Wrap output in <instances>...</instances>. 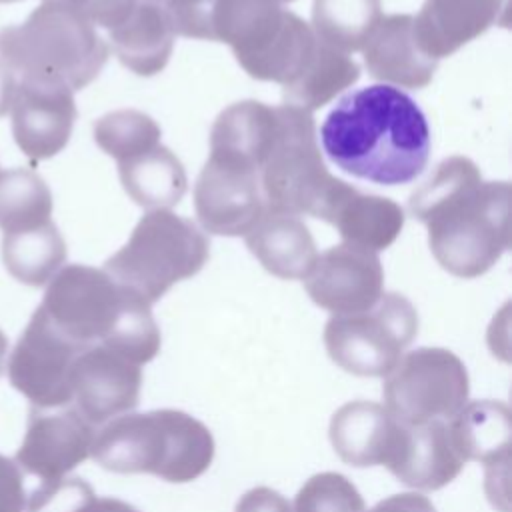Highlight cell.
<instances>
[{
    "instance_id": "1",
    "label": "cell",
    "mask_w": 512,
    "mask_h": 512,
    "mask_svg": "<svg viewBox=\"0 0 512 512\" xmlns=\"http://www.w3.org/2000/svg\"><path fill=\"white\" fill-rule=\"evenodd\" d=\"M410 212L428 228L438 264L458 278L488 272L510 246V184L482 180L470 158L442 160L410 196Z\"/></svg>"
},
{
    "instance_id": "2",
    "label": "cell",
    "mask_w": 512,
    "mask_h": 512,
    "mask_svg": "<svg viewBox=\"0 0 512 512\" xmlns=\"http://www.w3.org/2000/svg\"><path fill=\"white\" fill-rule=\"evenodd\" d=\"M322 148L346 174L382 186L416 180L430 156V128L400 88L374 84L346 94L320 128Z\"/></svg>"
},
{
    "instance_id": "3",
    "label": "cell",
    "mask_w": 512,
    "mask_h": 512,
    "mask_svg": "<svg viewBox=\"0 0 512 512\" xmlns=\"http://www.w3.org/2000/svg\"><path fill=\"white\" fill-rule=\"evenodd\" d=\"M38 308L82 348L102 344L138 366L160 352V330L150 304L104 270L64 266L50 280Z\"/></svg>"
},
{
    "instance_id": "4",
    "label": "cell",
    "mask_w": 512,
    "mask_h": 512,
    "mask_svg": "<svg viewBox=\"0 0 512 512\" xmlns=\"http://www.w3.org/2000/svg\"><path fill=\"white\" fill-rule=\"evenodd\" d=\"M90 456L110 472L154 474L182 484L208 470L214 438L194 416L162 408L108 420L96 430Z\"/></svg>"
},
{
    "instance_id": "5",
    "label": "cell",
    "mask_w": 512,
    "mask_h": 512,
    "mask_svg": "<svg viewBox=\"0 0 512 512\" xmlns=\"http://www.w3.org/2000/svg\"><path fill=\"white\" fill-rule=\"evenodd\" d=\"M108 60L96 28L54 2H42L22 24L0 30V62L22 78L82 90Z\"/></svg>"
},
{
    "instance_id": "6",
    "label": "cell",
    "mask_w": 512,
    "mask_h": 512,
    "mask_svg": "<svg viewBox=\"0 0 512 512\" xmlns=\"http://www.w3.org/2000/svg\"><path fill=\"white\" fill-rule=\"evenodd\" d=\"M276 114V136L260 168L264 204L268 210L308 214L330 224L352 186L326 170L312 112L282 104Z\"/></svg>"
},
{
    "instance_id": "7",
    "label": "cell",
    "mask_w": 512,
    "mask_h": 512,
    "mask_svg": "<svg viewBox=\"0 0 512 512\" xmlns=\"http://www.w3.org/2000/svg\"><path fill=\"white\" fill-rule=\"evenodd\" d=\"M212 40L228 44L252 78L282 86L304 70L318 42L312 28L276 0H218Z\"/></svg>"
},
{
    "instance_id": "8",
    "label": "cell",
    "mask_w": 512,
    "mask_h": 512,
    "mask_svg": "<svg viewBox=\"0 0 512 512\" xmlns=\"http://www.w3.org/2000/svg\"><path fill=\"white\" fill-rule=\"evenodd\" d=\"M208 252V238L192 220L170 210H150L130 240L106 260L104 272L152 306L176 282L198 274Z\"/></svg>"
},
{
    "instance_id": "9",
    "label": "cell",
    "mask_w": 512,
    "mask_h": 512,
    "mask_svg": "<svg viewBox=\"0 0 512 512\" xmlns=\"http://www.w3.org/2000/svg\"><path fill=\"white\" fill-rule=\"evenodd\" d=\"M418 332V312L396 292L356 314H332L324 326L328 356L344 372L356 376H386L402 358Z\"/></svg>"
},
{
    "instance_id": "10",
    "label": "cell",
    "mask_w": 512,
    "mask_h": 512,
    "mask_svg": "<svg viewBox=\"0 0 512 512\" xmlns=\"http://www.w3.org/2000/svg\"><path fill=\"white\" fill-rule=\"evenodd\" d=\"M384 378V406L404 424L450 420L466 406L470 394L464 362L446 348L402 354Z\"/></svg>"
},
{
    "instance_id": "11",
    "label": "cell",
    "mask_w": 512,
    "mask_h": 512,
    "mask_svg": "<svg viewBox=\"0 0 512 512\" xmlns=\"http://www.w3.org/2000/svg\"><path fill=\"white\" fill-rule=\"evenodd\" d=\"M84 348L66 338L36 308L8 358V380L32 408L50 410L72 402L70 374Z\"/></svg>"
},
{
    "instance_id": "12",
    "label": "cell",
    "mask_w": 512,
    "mask_h": 512,
    "mask_svg": "<svg viewBox=\"0 0 512 512\" xmlns=\"http://www.w3.org/2000/svg\"><path fill=\"white\" fill-rule=\"evenodd\" d=\"M194 208L206 232L244 236L266 210L256 166L220 152H210L196 186Z\"/></svg>"
},
{
    "instance_id": "13",
    "label": "cell",
    "mask_w": 512,
    "mask_h": 512,
    "mask_svg": "<svg viewBox=\"0 0 512 512\" xmlns=\"http://www.w3.org/2000/svg\"><path fill=\"white\" fill-rule=\"evenodd\" d=\"M70 384L72 408L92 426H100L138 406L142 370L108 346L94 344L76 356Z\"/></svg>"
},
{
    "instance_id": "14",
    "label": "cell",
    "mask_w": 512,
    "mask_h": 512,
    "mask_svg": "<svg viewBox=\"0 0 512 512\" xmlns=\"http://www.w3.org/2000/svg\"><path fill=\"white\" fill-rule=\"evenodd\" d=\"M384 270L376 252L338 244L318 254L304 278L312 302L332 314H356L372 308L382 296Z\"/></svg>"
},
{
    "instance_id": "15",
    "label": "cell",
    "mask_w": 512,
    "mask_h": 512,
    "mask_svg": "<svg viewBox=\"0 0 512 512\" xmlns=\"http://www.w3.org/2000/svg\"><path fill=\"white\" fill-rule=\"evenodd\" d=\"M12 134L32 160L56 156L70 140L76 104L74 92L56 82L20 78L12 100Z\"/></svg>"
},
{
    "instance_id": "16",
    "label": "cell",
    "mask_w": 512,
    "mask_h": 512,
    "mask_svg": "<svg viewBox=\"0 0 512 512\" xmlns=\"http://www.w3.org/2000/svg\"><path fill=\"white\" fill-rule=\"evenodd\" d=\"M94 434V426L74 408L54 414L32 408L14 462L40 480L64 478L90 456Z\"/></svg>"
},
{
    "instance_id": "17",
    "label": "cell",
    "mask_w": 512,
    "mask_h": 512,
    "mask_svg": "<svg viewBox=\"0 0 512 512\" xmlns=\"http://www.w3.org/2000/svg\"><path fill=\"white\" fill-rule=\"evenodd\" d=\"M404 424L384 404L354 400L340 406L330 420V442L350 466H390L398 454Z\"/></svg>"
},
{
    "instance_id": "18",
    "label": "cell",
    "mask_w": 512,
    "mask_h": 512,
    "mask_svg": "<svg viewBox=\"0 0 512 512\" xmlns=\"http://www.w3.org/2000/svg\"><path fill=\"white\" fill-rule=\"evenodd\" d=\"M362 50L372 78L404 88H424L438 68L420 46L410 14L382 16Z\"/></svg>"
},
{
    "instance_id": "19",
    "label": "cell",
    "mask_w": 512,
    "mask_h": 512,
    "mask_svg": "<svg viewBox=\"0 0 512 512\" xmlns=\"http://www.w3.org/2000/svg\"><path fill=\"white\" fill-rule=\"evenodd\" d=\"M508 0H424L414 30L426 54H454L496 22H504Z\"/></svg>"
},
{
    "instance_id": "20",
    "label": "cell",
    "mask_w": 512,
    "mask_h": 512,
    "mask_svg": "<svg viewBox=\"0 0 512 512\" xmlns=\"http://www.w3.org/2000/svg\"><path fill=\"white\" fill-rule=\"evenodd\" d=\"M462 466L448 420H432L404 424L398 454L388 470L410 488L438 490L450 484Z\"/></svg>"
},
{
    "instance_id": "21",
    "label": "cell",
    "mask_w": 512,
    "mask_h": 512,
    "mask_svg": "<svg viewBox=\"0 0 512 512\" xmlns=\"http://www.w3.org/2000/svg\"><path fill=\"white\" fill-rule=\"evenodd\" d=\"M244 238L258 262L284 280H304L318 258L306 224L286 212L266 208Z\"/></svg>"
},
{
    "instance_id": "22",
    "label": "cell",
    "mask_w": 512,
    "mask_h": 512,
    "mask_svg": "<svg viewBox=\"0 0 512 512\" xmlns=\"http://www.w3.org/2000/svg\"><path fill=\"white\" fill-rule=\"evenodd\" d=\"M108 34L118 60L138 76L164 70L176 36L162 6L138 0Z\"/></svg>"
},
{
    "instance_id": "23",
    "label": "cell",
    "mask_w": 512,
    "mask_h": 512,
    "mask_svg": "<svg viewBox=\"0 0 512 512\" xmlns=\"http://www.w3.org/2000/svg\"><path fill=\"white\" fill-rule=\"evenodd\" d=\"M448 426L464 464L476 460L488 468L510 462L512 418L504 402H466V406L448 420Z\"/></svg>"
},
{
    "instance_id": "24",
    "label": "cell",
    "mask_w": 512,
    "mask_h": 512,
    "mask_svg": "<svg viewBox=\"0 0 512 512\" xmlns=\"http://www.w3.org/2000/svg\"><path fill=\"white\" fill-rule=\"evenodd\" d=\"M118 174L126 194L148 210L176 206L188 186L182 162L162 144L118 162Z\"/></svg>"
},
{
    "instance_id": "25",
    "label": "cell",
    "mask_w": 512,
    "mask_h": 512,
    "mask_svg": "<svg viewBox=\"0 0 512 512\" xmlns=\"http://www.w3.org/2000/svg\"><path fill=\"white\" fill-rule=\"evenodd\" d=\"M330 224L336 226L346 244L376 252L398 238L404 226V212L394 200L364 194L352 186Z\"/></svg>"
},
{
    "instance_id": "26",
    "label": "cell",
    "mask_w": 512,
    "mask_h": 512,
    "mask_svg": "<svg viewBox=\"0 0 512 512\" xmlns=\"http://www.w3.org/2000/svg\"><path fill=\"white\" fill-rule=\"evenodd\" d=\"M358 78L360 66L348 54L318 40L304 70L282 88V98L288 106L312 112L328 104Z\"/></svg>"
},
{
    "instance_id": "27",
    "label": "cell",
    "mask_w": 512,
    "mask_h": 512,
    "mask_svg": "<svg viewBox=\"0 0 512 512\" xmlns=\"http://www.w3.org/2000/svg\"><path fill=\"white\" fill-rule=\"evenodd\" d=\"M2 260L6 270L18 282L28 286H44L64 264L66 244L50 220L30 230L4 234Z\"/></svg>"
},
{
    "instance_id": "28",
    "label": "cell",
    "mask_w": 512,
    "mask_h": 512,
    "mask_svg": "<svg viewBox=\"0 0 512 512\" xmlns=\"http://www.w3.org/2000/svg\"><path fill=\"white\" fill-rule=\"evenodd\" d=\"M380 20V0H314L312 4V32L344 54L362 50Z\"/></svg>"
},
{
    "instance_id": "29",
    "label": "cell",
    "mask_w": 512,
    "mask_h": 512,
    "mask_svg": "<svg viewBox=\"0 0 512 512\" xmlns=\"http://www.w3.org/2000/svg\"><path fill=\"white\" fill-rule=\"evenodd\" d=\"M52 192L32 170L0 172V230L20 232L50 222Z\"/></svg>"
},
{
    "instance_id": "30",
    "label": "cell",
    "mask_w": 512,
    "mask_h": 512,
    "mask_svg": "<svg viewBox=\"0 0 512 512\" xmlns=\"http://www.w3.org/2000/svg\"><path fill=\"white\" fill-rule=\"evenodd\" d=\"M94 140L108 156L122 162L158 146L160 126L144 112L114 110L96 120Z\"/></svg>"
},
{
    "instance_id": "31",
    "label": "cell",
    "mask_w": 512,
    "mask_h": 512,
    "mask_svg": "<svg viewBox=\"0 0 512 512\" xmlns=\"http://www.w3.org/2000/svg\"><path fill=\"white\" fill-rule=\"evenodd\" d=\"M292 512H364V498L344 474L320 472L298 490Z\"/></svg>"
},
{
    "instance_id": "32",
    "label": "cell",
    "mask_w": 512,
    "mask_h": 512,
    "mask_svg": "<svg viewBox=\"0 0 512 512\" xmlns=\"http://www.w3.org/2000/svg\"><path fill=\"white\" fill-rule=\"evenodd\" d=\"M92 486L82 478L42 480L26 502V512H84L94 500Z\"/></svg>"
},
{
    "instance_id": "33",
    "label": "cell",
    "mask_w": 512,
    "mask_h": 512,
    "mask_svg": "<svg viewBox=\"0 0 512 512\" xmlns=\"http://www.w3.org/2000/svg\"><path fill=\"white\" fill-rule=\"evenodd\" d=\"M218 0H168L162 8L174 34L212 40V24Z\"/></svg>"
},
{
    "instance_id": "34",
    "label": "cell",
    "mask_w": 512,
    "mask_h": 512,
    "mask_svg": "<svg viewBox=\"0 0 512 512\" xmlns=\"http://www.w3.org/2000/svg\"><path fill=\"white\" fill-rule=\"evenodd\" d=\"M44 2H54L64 8H70L72 12L80 14L86 18L92 26H102V28H112L118 24L126 12L132 8L136 0H44Z\"/></svg>"
},
{
    "instance_id": "35",
    "label": "cell",
    "mask_w": 512,
    "mask_h": 512,
    "mask_svg": "<svg viewBox=\"0 0 512 512\" xmlns=\"http://www.w3.org/2000/svg\"><path fill=\"white\" fill-rule=\"evenodd\" d=\"M26 492L18 464L0 454V512H24Z\"/></svg>"
},
{
    "instance_id": "36",
    "label": "cell",
    "mask_w": 512,
    "mask_h": 512,
    "mask_svg": "<svg viewBox=\"0 0 512 512\" xmlns=\"http://www.w3.org/2000/svg\"><path fill=\"white\" fill-rule=\"evenodd\" d=\"M234 512H292V504L280 492L258 486L240 496Z\"/></svg>"
},
{
    "instance_id": "37",
    "label": "cell",
    "mask_w": 512,
    "mask_h": 512,
    "mask_svg": "<svg viewBox=\"0 0 512 512\" xmlns=\"http://www.w3.org/2000/svg\"><path fill=\"white\" fill-rule=\"evenodd\" d=\"M368 512H436V508L426 496L418 492H404L380 500Z\"/></svg>"
},
{
    "instance_id": "38",
    "label": "cell",
    "mask_w": 512,
    "mask_h": 512,
    "mask_svg": "<svg viewBox=\"0 0 512 512\" xmlns=\"http://www.w3.org/2000/svg\"><path fill=\"white\" fill-rule=\"evenodd\" d=\"M14 92H16V76L4 62H0V118L8 114V110L12 108Z\"/></svg>"
},
{
    "instance_id": "39",
    "label": "cell",
    "mask_w": 512,
    "mask_h": 512,
    "mask_svg": "<svg viewBox=\"0 0 512 512\" xmlns=\"http://www.w3.org/2000/svg\"><path fill=\"white\" fill-rule=\"evenodd\" d=\"M84 512H140L132 504L118 498H94Z\"/></svg>"
},
{
    "instance_id": "40",
    "label": "cell",
    "mask_w": 512,
    "mask_h": 512,
    "mask_svg": "<svg viewBox=\"0 0 512 512\" xmlns=\"http://www.w3.org/2000/svg\"><path fill=\"white\" fill-rule=\"evenodd\" d=\"M6 352H8V340L4 336V332L0 330V374H2V368H4V360H6Z\"/></svg>"
},
{
    "instance_id": "41",
    "label": "cell",
    "mask_w": 512,
    "mask_h": 512,
    "mask_svg": "<svg viewBox=\"0 0 512 512\" xmlns=\"http://www.w3.org/2000/svg\"><path fill=\"white\" fill-rule=\"evenodd\" d=\"M138 2H150V4H158V6H164L168 0H138Z\"/></svg>"
},
{
    "instance_id": "42",
    "label": "cell",
    "mask_w": 512,
    "mask_h": 512,
    "mask_svg": "<svg viewBox=\"0 0 512 512\" xmlns=\"http://www.w3.org/2000/svg\"><path fill=\"white\" fill-rule=\"evenodd\" d=\"M6 2H18V0H0V4H6Z\"/></svg>"
},
{
    "instance_id": "43",
    "label": "cell",
    "mask_w": 512,
    "mask_h": 512,
    "mask_svg": "<svg viewBox=\"0 0 512 512\" xmlns=\"http://www.w3.org/2000/svg\"><path fill=\"white\" fill-rule=\"evenodd\" d=\"M276 2H278V4H280V2H292V0H276Z\"/></svg>"
}]
</instances>
